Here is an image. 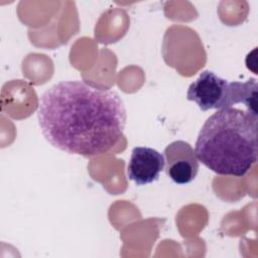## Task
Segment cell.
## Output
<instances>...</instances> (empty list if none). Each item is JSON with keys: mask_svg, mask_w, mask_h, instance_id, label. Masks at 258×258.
Here are the masks:
<instances>
[{"mask_svg": "<svg viewBox=\"0 0 258 258\" xmlns=\"http://www.w3.org/2000/svg\"><path fill=\"white\" fill-rule=\"evenodd\" d=\"M38 124L45 139L70 154L97 156L123 137L126 109L113 90L84 81H62L41 96Z\"/></svg>", "mask_w": 258, "mask_h": 258, "instance_id": "cell-1", "label": "cell"}, {"mask_svg": "<svg viewBox=\"0 0 258 258\" xmlns=\"http://www.w3.org/2000/svg\"><path fill=\"white\" fill-rule=\"evenodd\" d=\"M195 152L217 174L244 176L257 161V117L234 107L217 110L202 126Z\"/></svg>", "mask_w": 258, "mask_h": 258, "instance_id": "cell-2", "label": "cell"}, {"mask_svg": "<svg viewBox=\"0 0 258 258\" xmlns=\"http://www.w3.org/2000/svg\"><path fill=\"white\" fill-rule=\"evenodd\" d=\"M186 99L195 102L202 111L221 110L233 107L230 82L212 71H204L186 92Z\"/></svg>", "mask_w": 258, "mask_h": 258, "instance_id": "cell-3", "label": "cell"}, {"mask_svg": "<svg viewBox=\"0 0 258 258\" xmlns=\"http://www.w3.org/2000/svg\"><path fill=\"white\" fill-rule=\"evenodd\" d=\"M166 175L177 184L191 182L200 168V161L191 145L183 140L169 143L164 149Z\"/></svg>", "mask_w": 258, "mask_h": 258, "instance_id": "cell-4", "label": "cell"}, {"mask_svg": "<svg viewBox=\"0 0 258 258\" xmlns=\"http://www.w3.org/2000/svg\"><path fill=\"white\" fill-rule=\"evenodd\" d=\"M164 166L165 158L162 153L151 147L136 146L131 151L127 176L135 184L145 185L156 181Z\"/></svg>", "mask_w": 258, "mask_h": 258, "instance_id": "cell-5", "label": "cell"}, {"mask_svg": "<svg viewBox=\"0 0 258 258\" xmlns=\"http://www.w3.org/2000/svg\"><path fill=\"white\" fill-rule=\"evenodd\" d=\"M233 104H243L246 112L257 117V81L249 79L246 82H231Z\"/></svg>", "mask_w": 258, "mask_h": 258, "instance_id": "cell-6", "label": "cell"}]
</instances>
